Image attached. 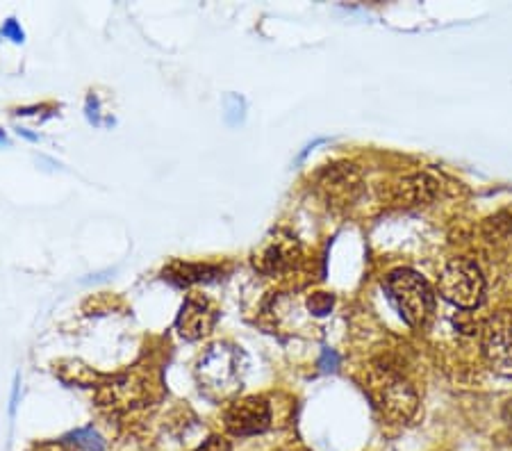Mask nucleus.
I'll list each match as a JSON object with an SVG mask.
<instances>
[{"label":"nucleus","mask_w":512,"mask_h":451,"mask_svg":"<svg viewBox=\"0 0 512 451\" xmlns=\"http://www.w3.org/2000/svg\"><path fill=\"white\" fill-rule=\"evenodd\" d=\"M374 408L381 413L385 422L408 424L419 413V397L412 385L392 372L390 367H371L365 381Z\"/></svg>","instance_id":"1"},{"label":"nucleus","mask_w":512,"mask_h":451,"mask_svg":"<svg viewBox=\"0 0 512 451\" xmlns=\"http://www.w3.org/2000/svg\"><path fill=\"white\" fill-rule=\"evenodd\" d=\"M164 281H169L173 285L180 287H189L196 283H210L217 281L221 276V267L217 265H203V262H183V260H173L164 267Z\"/></svg>","instance_id":"11"},{"label":"nucleus","mask_w":512,"mask_h":451,"mask_svg":"<svg viewBox=\"0 0 512 451\" xmlns=\"http://www.w3.org/2000/svg\"><path fill=\"white\" fill-rule=\"evenodd\" d=\"M0 144H7V137H5L3 130H0Z\"/></svg>","instance_id":"18"},{"label":"nucleus","mask_w":512,"mask_h":451,"mask_svg":"<svg viewBox=\"0 0 512 451\" xmlns=\"http://www.w3.org/2000/svg\"><path fill=\"white\" fill-rule=\"evenodd\" d=\"M226 429L233 436H258L271 426V406L264 397H244L230 404L224 415Z\"/></svg>","instance_id":"7"},{"label":"nucleus","mask_w":512,"mask_h":451,"mask_svg":"<svg viewBox=\"0 0 512 451\" xmlns=\"http://www.w3.org/2000/svg\"><path fill=\"white\" fill-rule=\"evenodd\" d=\"M235 354L226 344H214L208 354L198 363V381L208 395L221 397L226 390H233V381L237 376Z\"/></svg>","instance_id":"6"},{"label":"nucleus","mask_w":512,"mask_h":451,"mask_svg":"<svg viewBox=\"0 0 512 451\" xmlns=\"http://www.w3.org/2000/svg\"><path fill=\"white\" fill-rule=\"evenodd\" d=\"M330 308H333V297L326 292H317L315 297L310 299V310H315L317 315H326Z\"/></svg>","instance_id":"15"},{"label":"nucleus","mask_w":512,"mask_h":451,"mask_svg":"<svg viewBox=\"0 0 512 451\" xmlns=\"http://www.w3.org/2000/svg\"><path fill=\"white\" fill-rule=\"evenodd\" d=\"M319 192L333 208H346L362 192V178L353 164H333L319 174Z\"/></svg>","instance_id":"8"},{"label":"nucleus","mask_w":512,"mask_h":451,"mask_svg":"<svg viewBox=\"0 0 512 451\" xmlns=\"http://www.w3.org/2000/svg\"><path fill=\"white\" fill-rule=\"evenodd\" d=\"M437 287H440L444 301L462 310H474L485 299L483 272L469 258H451L442 269Z\"/></svg>","instance_id":"3"},{"label":"nucleus","mask_w":512,"mask_h":451,"mask_svg":"<svg viewBox=\"0 0 512 451\" xmlns=\"http://www.w3.org/2000/svg\"><path fill=\"white\" fill-rule=\"evenodd\" d=\"M214 324H217V310L212 308V303L201 294H189L176 319L178 333L185 340H201L212 333Z\"/></svg>","instance_id":"9"},{"label":"nucleus","mask_w":512,"mask_h":451,"mask_svg":"<svg viewBox=\"0 0 512 451\" xmlns=\"http://www.w3.org/2000/svg\"><path fill=\"white\" fill-rule=\"evenodd\" d=\"M437 194V183L428 174H412L390 187V201L396 205H403V208H410V205H424L431 203Z\"/></svg>","instance_id":"10"},{"label":"nucleus","mask_w":512,"mask_h":451,"mask_svg":"<svg viewBox=\"0 0 512 451\" xmlns=\"http://www.w3.org/2000/svg\"><path fill=\"white\" fill-rule=\"evenodd\" d=\"M55 374L60 376L62 381L82 385V388H101L105 381V376L96 374L94 369L78 363V360H62V363H55Z\"/></svg>","instance_id":"12"},{"label":"nucleus","mask_w":512,"mask_h":451,"mask_svg":"<svg viewBox=\"0 0 512 451\" xmlns=\"http://www.w3.org/2000/svg\"><path fill=\"white\" fill-rule=\"evenodd\" d=\"M3 35H5V37H12L14 41H23V30H21L19 26H16L14 19L7 21V26L3 28Z\"/></svg>","instance_id":"17"},{"label":"nucleus","mask_w":512,"mask_h":451,"mask_svg":"<svg viewBox=\"0 0 512 451\" xmlns=\"http://www.w3.org/2000/svg\"><path fill=\"white\" fill-rule=\"evenodd\" d=\"M481 354L492 372L512 376V310H499L483 324Z\"/></svg>","instance_id":"4"},{"label":"nucleus","mask_w":512,"mask_h":451,"mask_svg":"<svg viewBox=\"0 0 512 451\" xmlns=\"http://www.w3.org/2000/svg\"><path fill=\"white\" fill-rule=\"evenodd\" d=\"M66 440H71L80 451H103L105 442L103 438L98 436L94 429H78L66 436Z\"/></svg>","instance_id":"13"},{"label":"nucleus","mask_w":512,"mask_h":451,"mask_svg":"<svg viewBox=\"0 0 512 451\" xmlns=\"http://www.w3.org/2000/svg\"><path fill=\"white\" fill-rule=\"evenodd\" d=\"M301 244L294 235L276 231L267 242L260 246V251L253 256V265L264 276H283L299 267L301 262Z\"/></svg>","instance_id":"5"},{"label":"nucleus","mask_w":512,"mask_h":451,"mask_svg":"<svg viewBox=\"0 0 512 451\" xmlns=\"http://www.w3.org/2000/svg\"><path fill=\"white\" fill-rule=\"evenodd\" d=\"M32 451H80L71 440H53V442H39L32 447Z\"/></svg>","instance_id":"14"},{"label":"nucleus","mask_w":512,"mask_h":451,"mask_svg":"<svg viewBox=\"0 0 512 451\" xmlns=\"http://www.w3.org/2000/svg\"><path fill=\"white\" fill-rule=\"evenodd\" d=\"M385 292L410 326L421 328L431 322L435 313V294L426 278H421L417 272L396 269L385 278Z\"/></svg>","instance_id":"2"},{"label":"nucleus","mask_w":512,"mask_h":451,"mask_svg":"<svg viewBox=\"0 0 512 451\" xmlns=\"http://www.w3.org/2000/svg\"><path fill=\"white\" fill-rule=\"evenodd\" d=\"M196 451H233V447H230V442L226 438L221 436H212L203 442L201 447H198Z\"/></svg>","instance_id":"16"}]
</instances>
